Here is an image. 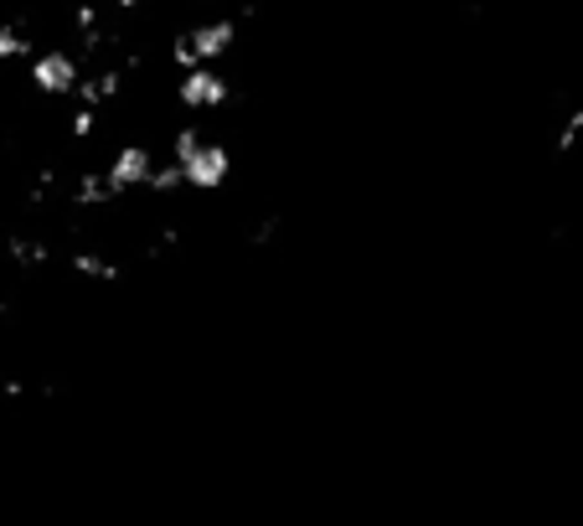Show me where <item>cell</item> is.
<instances>
[{
	"label": "cell",
	"mask_w": 583,
	"mask_h": 526,
	"mask_svg": "<svg viewBox=\"0 0 583 526\" xmlns=\"http://www.w3.org/2000/svg\"><path fill=\"white\" fill-rule=\"evenodd\" d=\"M171 160L187 176V191H223L233 176V155L227 145L206 139L202 130H176L171 135Z\"/></svg>",
	"instance_id": "1"
},
{
	"label": "cell",
	"mask_w": 583,
	"mask_h": 526,
	"mask_svg": "<svg viewBox=\"0 0 583 526\" xmlns=\"http://www.w3.org/2000/svg\"><path fill=\"white\" fill-rule=\"evenodd\" d=\"M233 42H238V21H233V16L197 21V26H187V32L171 36V63L181 72H187V68H202V63H217V57H227V52H233Z\"/></svg>",
	"instance_id": "2"
},
{
	"label": "cell",
	"mask_w": 583,
	"mask_h": 526,
	"mask_svg": "<svg viewBox=\"0 0 583 526\" xmlns=\"http://www.w3.org/2000/svg\"><path fill=\"white\" fill-rule=\"evenodd\" d=\"M227 99H233V88H227V78L212 68V63L187 68L181 72V83H176V103H181L187 114H217Z\"/></svg>",
	"instance_id": "3"
},
{
	"label": "cell",
	"mask_w": 583,
	"mask_h": 526,
	"mask_svg": "<svg viewBox=\"0 0 583 526\" xmlns=\"http://www.w3.org/2000/svg\"><path fill=\"white\" fill-rule=\"evenodd\" d=\"M83 78V63L63 47H47V52H32V88L47 93V99H68L72 88Z\"/></svg>",
	"instance_id": "4"
},
{
	"label": "cell",
	"mask_w": 583,
	"mask_h": 526,
	"mask_svg": "<svg viewBox=\"0 0 583 526\" xmlns=\"http://www.w3.org/2000/svg\"><path fill=\"white\" fill-rule=\"evenodd\" d=\"M150 170H155V150H145V145H120V150L109 155L103 176H109V187L120 191V197H130V191H145Z\"/></svg>",
	"instance_id": "5"
},
{
	"label": "cell",
	"mask_w": 583,
	"mask_h": 526,
	"mask_svg": "<svg viewBox=\"0 0 583 526\" xmlns=\"http://www.w3.org/2000/svg\"><path fill=\"white\" fill-rule=\"evenodd\" d=\"M120 88H124V68L114 63V68H93V72H83L72 93H78V103H88V109H103V103L120 99Z\"/></svg>",
	"instance_id": "6"
},
{
	"label": "cell",
	"mask_w": 583,
	"mask_h": 526,
	"mask_svg": "<svg viewBox=\"0 0 583 526\" xmlns=\"http://www.w3.org/2000/svg\"><path fill=\"white\" fill-rule=\"evenodd\" d=\"M5 254L16 258L21 269H47V264H52V243L32 238V233H11V238H5Z\"/></svg>",
	"instance_id": "7"
},
{
	"label": "cell",
	"mask_w": 583,
	"mask_h": 526,
	"mask_svg": "<svg viewBox=\"0 0 583 526\" xmlns=\"http://www.w3.org/2000/svg\"><path fill=\"white\" fill-rule=\"evenodd\" d=\"M72 273H78V279H99V284L124 279L120 264H114V258H103V254H93V248H78V254H72Z\"/></svg>",
	"instance_id": "8"
},
{
	"label": "cell",
	"mask_w": 583,
	"mask_h": 526,
	"mask_svg": "<svg viewBox=\"0 0 583 526\" xmlns=\"http://www.w3.org/2000/svg\"><path fill=\"white\" fill-rule=\"evenodd\" d=\"M114 197H120V191L109 187V176H103V170H83V176H78V187H72V202H78V206H109Z\"/></svg>",
	"instance_id": "9"
},
{
	"label": "cell",
	"mask_w": 583,
	"mask_h": 526,
	"mask_svg": "<svg viewBox=\"0 0 583 526\" xmlns=\"http://www.w3.org/2000/svg\"><path fill=\"white\" fill-rule=\"evenodd\" d=\"M32 42H26V32H16V26H0V68L5 63H32Z\"/></svg>",
	"instance_id": "10"
},
{
	"label": "cell",
	"mask_w": 583,
	"mask_h": 526,
	"mask_svg": "<svg viewBox=\"0 0 583 526\" xmlns=\"http://www.w3.org/2000/svg\"><path fill=\"white\" fill-rule=\"evenodd\" d=\"M145 191H155V197H176V191H187V176H181V166H155L150 181H145Z\"/></svg>",
	"instance_id": "11"
},
{
	"label": "cell",
	"mask_w": 583,
	"mask_h": 526,
	"mask_svg": "<svg viewBox=\"0 0 583 526\" xmlns=\"http://www.w3.org/2000/svg\"><path fill=\"white\" fill-rule=\"evenodd\" d=\"M93 130H99V109H88V103H78L68 120V135L72 139H93Z\"/></svg>",
	"instance_id": "12"
},
{
	"label": "cell",
	"mask_w": 583,
	"mask_h": 526,
	"mask_svg": "<svg viewBox=\"0 0 583 526\" xmlns=\"http://www.w3.org/2000/svg\"><path fill=\"white\" fill-rule=\"evenodd\" d=\"M135 5H145V0H114V11H135Z\"/></svg>",
	"instance_id": "13"
}]
</instances>
